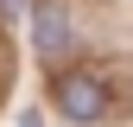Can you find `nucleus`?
Masks as SVG:
<instances>
[{"label":"nucleus","instance_id":"obj_2","mask_svg":"<svg viewBox=\"0 0 133 127\" xmlns=\"http://www.w3.org/2000/svg\"><path fill=\"white\" fill-rule=\"evenodd\" d=\"M70 45H76V32H70V13H63L57 0H38V51L57 63Z\"/></svg>","mask_w":133,"mask_h":127},{"label":"nucleus","instance_id":"obj_1","mask_svg":"<svg viewBox=\"0 0 133 127\" xmlns=\"http://www.w3.org/2000/svg\"><path fill=\"white\" fill-rule=\"evenodd\" d=\"M57 102H63V115L70 121H102L108 115V89H102V76H63L57 83Z\"/></svg>","mask_w":133,"mask_h":127}]
</instances>
